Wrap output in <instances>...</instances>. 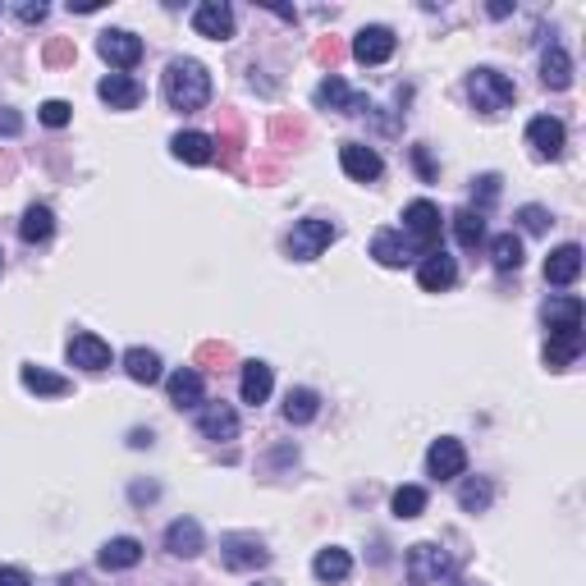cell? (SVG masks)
I'll return each mask as SVG.
<instances>
[{
	"instance_id": "cell-2",
	"label": "cell",
	"mask_w": 586,
	"mask_h": 586,
	"mask_svg": "<svg viewBox=\"0 0 586 586\" xmlns=\"http://www.w3.org/2000/svg\"><path fill=\"white\" fill-rule=\"evenodd\" d=\"M467 97H472V106H477L481 115H500V110L513 106L518 87H513V78L500 74V69H477V74L467 78Z\"/></svg>"
},
{
	"instance_id": "cell-8",
	"label": "cell",
	"mask_w": 586,
	"mask_h": 586,
	"mask_svg": "<svg viewBox=\"0 0 586 586\" xmlns=\"http://www.w3.org/2000/svg\"><path fill=\"white\" fill-rule=\"evenodd\" d=\"M403 229L417 239V248L435 252V243H440V211L431 202H408L403 207Z\"/></svg>"
},
{
	"instance_id": "cell-38",
	"label": "cell",
	"mask_w": 586,
	"mask_h": 586,
	"mask_svg": "<svg viewBox=\"0 0 586 586\" xmlns=\"http://www.w3.org/2000/svg\"><path fill=\"white\" fill-rule=\"evenodd\" d=\"M518 220H522V229H527V234H545V229H550V211H545V207H522Z\"/></svg>"
},
{
	"instance_id": "cell-44",
	"label": "cell",
	"mask_w": 586,
	"mask_h": 586,
	"mask_svg": "<svg viewBox=\"0 0 586 586\" xmlns=\"http://www.w3.org/2000/svg\"><path fill=\"white\" fill-rule=\"evenodd\" d=\"M129 445H133V449H142V445H152V431H133V435H129Z\"/></svg>"
},
{
	"instance_id": "cell-29",
	"label": "cell",
	"mask_w": 586,
	"mask_h": 586,
	"mask_svg": "<svg viewBox=\"0 0 586 586\" xmlns=\"http://www.w3.org/2000/svg\"><path fill=\"white\" fill-rule=\"evenodd\" d=\"M124 371H129V380H138V385H156V380H161V358H156L152 348H129V353H124Z\"/></svg>"
},
{
	"instance_id": "cell-39",
	"label": "cell",
	"mask_w": 586,
	"mask_h": 586,
	"mask_svg": "<svg viewBox=\"0 0 586 586\" xmlns=\"http://www.w3.org/2000/svg\"><path fill=\"white\" fill-rule=\"evenodd\" d=\"M477 193H481V202H495V197H500V174H481Z\"/></svg>"
},
{
	"instance_id": "cell-16",
	"label": "cell",
	"mask_w": 586,
	"mask_h": 586,
	"mask_svg": "<svg viewBox=\"0 0 586 586\" xmlns=\"http://www.w3.org/2000/svg\"><path fill=\"white\" fill-rule=\"evenodd\" d=\"M165 550H170L174 559H197V554H202V527H197L193 518H174L170 527H165Z\"/></svg>"
},
{
	"instance_id": "cell-4",
	"label": "cell",
	"mask_w": 586,
	"mask_h": 586,
	"mask_svg": "<svg viewBox=\"0 0 586 586\" xmlns=\"http://www.w3.org/2000/svg\"><path fill=\"white\" fill-rule=\"evenodd\" d=\"M220 559H225V568H234V573H252V568L271 564V550H266L257 536L229 532V536H220Z\"/></svg>"
},
{
	"instance_id": "cell-30",
	"label": "cell",
	"mask_w": 586,
	"mask_h": 586,
	"mask_svg": "<svg viewBox=\"0 0 586 586\" xmlns=\"http://www.w3.org/2000/svg\"><path fill=\"white\" fill-rule=\"evenodd\" d=\"M316 413H321V399H316V390H289V394H284V422L307 426Z\"/></svg>"
},
{
	"instance_id": "cell-37",
	"label": "cell",
	"mask_w": 586,
	"mask_h": 586,
	"mask_svg": "<svg viewBox=\"0 0 586 586\" xmlns=\"http://www.w3.org/2000/svg\"><path fill=\"white\" fill-rule=\"evenodd\" d=\"M37 115H42V124H51V129H65V124L74 120V106H69V101H46Z\"/></svg>"
},
{
	"instance_id": "cell-26",
	"label": "cell",
	"mask_w": 586,
	"mask_h": 586,
	"mask_svg": "<svg viewBox=\"0 0 586 586\" xmlns=\"http://www.w3.org/2000/svg\"><path fill=\"white\" fill-rule=\"evenodd\" d=\"M170 403L174 408H202V376L193 367L170 376Z\"/></svg>"
},
{
	"instance_id": "cell-14",
	"label": "cell",
	"mask_w": 586,
	"mask_h": 586,
	"mask_svg": "<svg viewBox=\"0 0 586 586\" xmlns=\"http://www.w3.org/2000/svg\"><path fill=\"white\" fill-rule=\"evenodd\" d=\"M417 280H422V289H426V293H445V289H454V280H458L454 257H449L445 248L426 252V261H422V271H417Z\"/></svg>"
},
{
	"instance_id": "cell-32",
	"label": "cell",
	"mask_w": 586,
	"mask_h": 586,
	"mask_svg": "<svg viewBox=\"0 0 586 586\" xmlns=\"http://www.w3.org/2000/svg\"><path fill=\"white\" fill-rule=\"evenodd\" d=\"M577 353H582V330H573V335H550V344H545V367L564 371Z\"/></svg>"
},
{
	"instance_id": "cell-36",
	"label": "cell",
	"mask_w": 586,
	"mask_h": 586,
	"mask_svg": "<svg viewBox=\"0 0 586 586\" xmlns=\"http://www.w3.org/2000/svg\"><path fill=\"white\" fill-rule=\"evenodd\" d=\"M458 504H463L467 513L490 509V486L486 481H463V486H458Z\"/></svg>"
},
{
	"instance_id": "cell-43",
	"label": "cell",
	"mask_w": 586,
	"mask_h": 586,
	"mask_svg": "<svg viewBox=\"0 0 586 586\" xmlns=\"http://www.w3.org/2000/svg\"><path fill=\"white\" fill-rule=\"evenodd\" d=\"M413 161H417V170H422L426 179H431V174H435V170H431V161H426V152H422V147H413Z\"/></svg>"
},
{
	"instance_id": "cell-9",
	"label": "cell",
	"mask_w": 586,
	"mask_h": 586,
	"mask_svg": "<svg viewBox=\"0 0 586 586\" xmlns=\"http://www.w3.org/2000/svg\"><path fill=\"white\" fill-rule=\"evenodd\" d=\"M463 467H467V449L458 445L454 435L435 440L431 454H426V472H431L435 481H454V477H463Z\"/></svg>"
},
{
	"instance_id": "cell-31",
	"label": "cell",
	"mask_w": 586,
	"mask_h": 586,
	"mask_svg": "<svg viewBox=\"0 0 586 586\" xmlns=\"http://www.w3.org/2000/svg\"><path fill=\"white\" fill-rule=\"evenodd\" d=\"M19 234H23V243H46V239H51V234H55L51 207H28V211H23Z\"/></svg>"
},
{
	"instance_id": "cell-20",
	"label": "cell",
	"mask_w": 586,
	"mask_h": 586,
	"mask_svg": "<svg viewBox=\"0 0 586 586\" xmlns=\"http://www.w3.org/2000/svg\"><path fill=\"white\" fill-rule=\"evenodd\" d=\"M316 106H330V110H348V115H358V110L367 106V97H362V92H353L344 78L330 74L326 83L316 87Z\"/></svg>"
},
{
	"instance_id": "cell-46",
	"label": "cell",
	"mask_w": 586,
	"mask_h": 586,
	"mask_svg": "<svg viewBox=\"0 0 586 586\" xmlns=\"http://www.w3.org/2000/svg\"><path fill=\"white\" fill-rule=\"evenodd\" d=\"M0 266H5V252H0Z\"/></svg>"
},
{
	"instance_id": "cell-33",
	"label": "cell",
	"mask_w": 586,
	"mask_h": 586,
	"mask_svg": "<svg viewBox=\"0 0 586 586\" xmlns=\"http://www.w3.org/2000/svg\"><path fill=\"white\" fill-rule=\"evenodd\" d=\"M490 261H495V271H518L522 266V239L518 234H500V239L490 243Z\"/></svg>"
},
{
	"instance_id": "cell-22",
	"label": "cell",
	"mask_w": 586,
	"mask_h": 586,
	"mask_svg": "<svg viewBox=\"0 0 586 586\" xmlns=\"http://www.w3.org/2000/svg\"><path fill=\"white\" fill-rule=\"evenodd\" d=\"M170 152L179 156V161H184V165H211V156H216V142H211L207 133L188 129V133H174Z\"/></svg>"
},
{
	"instance_id": "cell-17",
	"label": "cell",
	"mask_w": 586,
	"mask_h": 586,
	"mask_svg": "<svg viewBox=\"0 0 586 586\" xmlns=\"http://www.w3.org/2000/svg\"><path fill=\"white\" fill-rule=\"evenodd\" d=\"M97 97L106 101L110 110H133V106L142 101V87L133 83L129 74H106V78L97 83Z\"/></svg>"
},
{
	"instance_id": "cell-7",
	"label": "cell",
	"mask_w": 586,
	"mask_h": 586,
	"mask_svg": "<svg viewBox=\"0 0 586 586\" xmlns=\"http://www.w3.org/2000/svg\"><path fill=\"white\" fill-rule=\"evenodd\" d=\"M339 165H344V174L358 179V184H376L380 170H385V161H380L376 147H367V142H344V147H339Z\"/></svg>"
},
{
	"instance_id": "cell-25",
	"label": "cell",
	"mask_w": 586,
	"mask_h": 586,
	"mask_svg": "<svg viewBox=\"0 0 586 586\" xmlns=\"http://www.w3.org/2000/svg\"><path fill=\"white\" fill-rule=\"evenodd\" d=\"M19 380H23V390H28V394H46V399H65V394L74 390L65 376H55V371H42V367H23Z\"/></svg>"
},
{
	"instance_id": "cell-41",
	"label": "cell",
	"mask_w": 586,
	"mask_h": 586,
	"mask_svg": "<svg viewBox=\"0 0 586 586\" xmlns=\"http://www.w3.org/2000/svg\"><path fill=\"white\" fill-rule=\"evenodd\" d=\"M0 586H33L23 568H0Z\"/></svg>"
},
{
	"instance_id": "cell-21",
	"label": "cell",
	"mask_w": 586,
	"mask_h": 586,
	"mask_svg": "<svg viewBox=\"0 0 586 586\" xmlns=\"http://www.w3.org/2000/svg\"><path fill=\"white\" fill-rule=\"evenodd\" d=\"M577 275H582V248L577 243H564L545 257V280L550 284H573Z\"/></svg>"
},
{
	"instance_id": "cell-35",
	"label": "cell",
	"mask_w": 586,
	"mask_h": 586,
	"mask_svg": "<svg viewBox=\"0 0 586 586\" xmlns=\"http://www.w3.org/2000/svg\"><path fill=\"white\" fill-rule=\"evenodd\" d=\"M426 513V490L422 486H399L394 490V518H422Z\"/></svg>"
},
{
	"instance_id": "cell-34",
	"label": "cell",
	"mask_w": 586,
	"mask_h": 586,
	"mask_svg": "<svg viewBox=\"0 0 586 586\" xmlns=\"http://www.w3.org/2000/svg\"><path fill=\"white\" fill-rule=\"evenodd\" d=\"M454 239L463 243V248H477V243L486 239V220H481V211H458L454 216Z\"/></svg>"
},
{
	"instance_id": "cell-5",
	"label": "cell",
	"mask_w": 586,
	"mask_h": 586,
	"mask_svg": "<svg viewBox=\"0 0 586 586\" xmlns=\"http://www.w3.org/2000/svg\"><path fill=\"white\" fill-rule=\"evenodd\" d=\"M445 573H449V554L435 541H417L408 550V582L413 586H435Z\"/></svg>"
},
{
	"instance_id": "cell-23",
	"label": "cell",
	"mask_w": 586,
	"mask_h": 586,
	"mask_svg": "<svg viewBox=\"0 0 586 586\" xmlns=\"http://www.w3.org/2000/svg\"><path fill=\"white\" fill-rule=\"evenodd\" d=\"M138 564H142V541H133V536H115V541L101 545V568H110V573H124V568Z\"/></svg>"
},
{
	"instance_id": "cell-19",
	"label": "cell",
	"mask_w": 586,
	"mask_h": 586,
	"mask_svg": "<svg viewBox=\"0 0 586 586\" xmlns=\"http://www.w3.org/2000/svg\"><path fill=\"white\" fill-rule=\"evenodd\" d=\"M271 385H275V371L266 362H243V376H239V394L243 403L261 408V403L271 399Z\"/></svg>"
},
{
	"instance_id": "cell-24",
	"label": "cell",
	"mask_w": 586,
	"mask_h": 586,
	"mask_svg": "<svg viewBox=\"0 0 586 586\" xmlns=\"http://www.w3.org/2000/svg\"><path fill=\"white\" fill-rule=\"evenodd\" d=\"M541 83L550 87V92H564V87H573V60H568L564 46H550V51L541 55Z\"/></svg>"
},
{
	"instance_id": "cell-13",
	"label": "cell",
	"mask_w": 586,
	"mask_h": 586,
	"mask_svg": "<svg viewBox=\"0 0 586 586\" xmlns=\"http://www.w3.org/2000/svg\"><path fill=\"white\" fill-rule=\"evenodd\" d=\"M353 55H358L362 65H385L394 55V33L380 28V23H371V28H362V33L353 37Z\"/></svg>"
},
{
	"instance_id": "cell-3",
	"label": "cell",
	"mask_w": 586,
	"mask_h": 586,
	"mask_svg": "<svg viewBox=\"0 0 586 586\" xmlns=\"http://www.w3.org/2000/svg\"><path fill=\"white\" fill-rule=\"evenodd\" d=\"M335 239H339V229L330 225V220H316V216L312 220H298V225H293V234H289V257L293 261H316Z\"/></svg>"
},
{
	"instance_id": "cell-6",
	"label": "cell",
	"mask_w": 586,
	"mask_h": 586,
	"mask_svg": "<svg viewBox=\"0 0 586 586\" xmlns=\"http://www.w3.org/2000/svg\"><path fill=\"white\" fill-rule=\"evenodd\" d=\"M527 142H532V152L541 156V161H559L564 147H568L564 120H554V115H536V120L527 124Z\"/></svg>"
},
{
	"instance_id": "cell-18",
	"label": "cell",
	"mask_w": 586,
	"mask_h": 586,
	"mask_svg": "<svg viewBox=\"0 0 586 586\" xmlns=\"http://www.w3.org/2000/svg\"><path fill=\"white\" fill-rule=\"evenodd\" d=\"M545 326H550V335H573V330H582V298H550L545 303Z\"/></svg>"
},
{
	"instance_id": "cell-42",
	"label": "cell",
	"mask_w": 586,
	"mask_h": 586,
	"mask_svg": "<svg viewBox=\"0 0 586 586\" xmlns=\"http://www.w3.org/2000/svg\"><path fill=\"white\" fill-rule=\"evenodd\" d=\"M19 129H23L19 115H14V110H0V133H5V138H14Z\"/></svg>"
},
{
	"instance_id": "cell-40",
	"label": "cell",
	"mask_w": 586,
	"mask_h": 586,
	"mask_svg": "<svg viewBox=\"0 0 586 586\" xmlns=\"http://www.w3.org/2000/svg\"><path fill=\"white\" fill-rule=\"evenodd\" d=\"M19 19H23V23H42V19H46V5H42V0H37V5L28 0V5H19Z\"/></svg>"
},
{
	"instance_id": "cell-1",
	"label": "cell",
	"mask_w": 586,
	"mask_h": 586,
	"mask_svg": "<svg viewBox=\"0 0 586 586\" xmlns=\"http://www.w3.org/2000/svg\"><path fill=\"white\" fill-rule=\"evenodd\" d=\"M165 101H170V110H202L211 101V74L207 65H197V60H170V69H165Z\"/></svg>"
},
{
	"instance_id": "cell-15",
	"label": "cell",
	"mask_w": 586,
	"mask_h": 586,
	"mask_svg": "<svg viewBox=\"0 0 586 586\" xmlns=\"http://www.w3.org/2000/svg\"><path fill=\"white\" fill-rule=\"evenodd\" d=\"M69 362L74 367H83V371H106L110 367V344L101 335H74L69 339Z\"/></svg>"
},
{
	"instance_id": "cell-11",
	"label": "cell",
	"mask_w": 586,
	"mask_h": 586,
	"mask_svg": "<svg viewBox=\"0 0 586 586\" xmlns=\"http://www.w3.org/2000/svg\"><path fill=\"white\" fill-rule=\"evenodd\" d=\"M197 431L207 435V440H239V413L229 403H202Z\"/></svg>"
},
{
	"instance_id": "cell-12",
	"label": "cell",
	"mask_w": 586,
	"mask_h": 586,
	"mask_svg": "<svg viewBox=\"0 0 586 586\" xmlns=\"http://www.w3.org/2000/svg\"><path fill=\"white\" fill-rule=\"evenodd\" d=\"M193 28L202 37H211V42H225V37H234V10L225 0H207V5H197Z\"/></svg>"
},
{
	"instance_id": "cell-45",
	"label": "cell",
	"mask_w": 586,
	"mask_h": 586,
	"mask_svg": "<svg viewBox=\"0 0 586 586\" xmlns=\"http://www.w3.org/2000/svg\"><path fill=\"white\" fill-rule=\"evenodd\" d=\"M60 586H87V577H65Z\"/></svg>"
},
{
	"instance_id": "cell-27",
	"label": "cell",
	"mask_w": 586,
	"mask_h": 586,
	"mask_svg": "<svg viewBox=\"0 0 586 586\" xmlns=\"http://www.w3.org/2000/svg\"><path fill=\"white\" fill-rule=\"evenodd\" d=\"M312 573H316V582H344V577L353 573V559H348V550L330 545V550H321L312 559Z\"/></svg>"
},
{
	"instance_id": "cell-10",
	"label": "cell",
	"mask_w": 586,
	"mask_h": 586,
	"mask_svg": "<svg viewBox=\"0 0 586 586\" xmlns=\"http://www.w3.org/2000/svg\"><path fill=\"white\" fill-rule=\"evenodd\" d=\"M97 51L106 55V60H110L115 69H133V65L142 60V37L124 33V28H110V33H101Z\"/></svg>"
},
{
	"instance_id": "cell-28",
	"label": "cell",
	"mask_w": 586,
	"mask_h": 586,
	"mask_svg": "<svg viewBox=\"0 0 586 586\" xmlns=\"http://www.w3.org/2000/svg\"><path fill=\"white\" fill-rule=\"evenodd\" d=\"M371 257H376L380 266H390V271H394V266H408V261H413V257H408V243H403L394 229H380L376 239H371Z\"/></svg>"
}]
</instances>
